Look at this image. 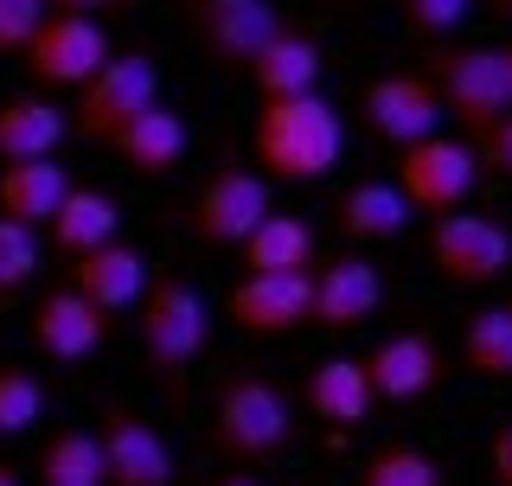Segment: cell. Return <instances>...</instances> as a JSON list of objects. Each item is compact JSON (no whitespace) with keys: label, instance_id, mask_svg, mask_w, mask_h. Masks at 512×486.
Segmentation results:
<instances>
[{"label":"cell","instance_id":"obj_25","mask_svg":"<svg viewBox=\"0 0 512 486\" xmlns=\"http://www.w3.org/2000/svg\"><path fill=\"white\" fill-rule=\"evenodd\" d=\"M237 256H244L250 275H301L314 263V231H308V218H295V212H269L237 243Z\"/></svg>","mask_w":512,"mask_h":486},{"label":"cell","instance_id":"obj_27","mask_svg":"<svg viewBox=\"0 0 512 486\" xmlns=\"http://www.w3.org/2000/svg\"><path fill=\"white\" fill-rule=\"evenodd\" d=\"M461 365L474 378H512V307H487L461 333Z\"/></svg>","mask_w":512,"mask_h":486},{"label":"cell","instance_id":"obj_37","mask_svg":"<svg viewBox=\"0 0 512 486\" xmlns=\"http://www.w3.org/2000/svg\"><path fill=\"white\" fill-rule=\"evenodd\" d=\"M0 486H20V480H13V467H0Z\"/></svg>","mask_w":512,"mask_h":486},{"label":"cell","instance_id":"obj_23","mask_svg":"<svg viewBox=\"0 0 512 486\" xmlns=\"http://www.w3.org/2000/svg\"><path fill=\"white\" fill-rule=\"evenodd\" d=\"M372 378H365V359H320L308 371V410L333 429H359L372 416Z\"/></svg>","mask_w":512,"mask_h":486},{"label":"cell","instance_id":"obj_32","mask_svg":"<svg viewBox=\"0 0 512 486\" xmlns=\"http://www.w3.org/2000/svg\"><path fill=\"white\" fill-rule=\"evenodd\" d=\"M45 26V0H0V52H26Z\"/></svg>","mask_w":512,"mask_h":486},{"label":"cell","instance_id":"obj_21","mask_svg":"<svg viewBox=\"0 0 512 486\" xmlns=\"http://www.w3.org/2000/svg\"><path fill=\"white\" fill-rule=\"evenodd\" d=\"M64 192H71V173L58 160H13V167H0V218L39 231V224H52Z\"/></svg>","mask_w":512,"mask_h":486},{"label":"cell","instance_id":"obj_2","mask_svg":"<svg viewBox=\"0 0 512 486\" xmlns=\"http://www.w3.org/2000/svg\"><path fill=\"white\" fill-rule=\"evenodd\" d=\"M135 307H141V320H135L141 359H148V371L167 391H180V378L199 365V352L212 346V307H205V295L186 275H154L148 295Z\"/></svg>","mask_w":512,"mask_h":486},{"label":"cell","instance_id":"obj_12","mask_svg":"<svg viewBox=\"0 0 512 486\" xmlns=\"http://www.w3.org/2000/svg\"><path fill=\"white\" fill-rule=\"evenodd\" d=\"M224 307H231V320L244 333L282 339V333L308 327V314H314V275L308 269H301V275H244Z\"/></svg>","mask_w":512,"mask_h":486},{"label":"cell","instance_id":"obj_30","mask_svg":"<svg viewBox=\"0 0 512 486\" xmlns=\"http://www.w3.org/2000/svg\"><path fill=\"white\" fill-rule=\"evenodd\" d=\"M32 269H39V231H26V224L0 218V295L26 288Z\"/></svg>","mask_w":512,"mask_h":486},{"label":"cell","instance_id":"obj_28","mask_svg":"<svg viewBox=\"0 0 512 486\" xmlns=\"http://www.w3.org/2000/svg\"><path fill=\"white\" fill-rule=\"evenodd\" d=\"M359 486H442V467L429 461L423 448L391 442V448H378V455L365 461V480Z\"/></svg>","mask_w":512,"mask_h":486},{"label":"cell","instance_id":"obj_35","mask_svg":"<svg viewBox=\"0 0 512 486\" xmlns=\"http://www.w3.org/2000/svg\"><path fill=\"white\" fill-rule=\"evenodd\" d=\"M52 13H77V20H103V13H122L128 0H45Z\"/></svg>","mask_w":512,"mask_h":486},{"label":"cell","instance_id":"obj_5","mask_svg":"<svg viewBox=\"0 0 512 486\" xmlns=\"http://www.w3.org/2000/svg\"><path fill=\"white\" fill-rule=\"evenodd\" d=\"M154 103H160V71H154V58H141V52H109V64L90 77L84 90H77L71 135L103 141V148H109V135H116L122 122H135L141 109H154Z\"/></svg>","mask_w":512,"mask_h":486},{"label":"cell","instance_id":"obj_10","mask_svg":"<svg viewBox=\"0 0 512 486\" xmlns=\"http://www.w3.org/2000/svg\"><path fill=\"white\" fill-rule=\"evenodd\" d=\"M269 212H276V199H269L263 173L218 167L212 180L199 186V199H192V231H199L205 243H244Z\"/></svg>","mask_w":512,"mask_h":486},{"label":"cell","instance_id":"obj_17","mask_svg":"<svg viewBox=\"0 0 512 486\" xmlns=\"http://www.w3.org/2000/svg\"><path fill=\"white\" fill-rule=\"evenodd\" d=\"M148 256L141 250H128V243H103V250H90V256H71V288L84 295L96 314H122V307H135L141 295H148Z\"/></svg>","mask_w":512,"mask_h":486},{"label":"cell","instance_id":"obj_13","mask_svg":"<svg viewBox=\"0 0 512 486\" xmlns=\"http://www.w3.org/2000/svg\"><path fill=\"white\" fill-rule=\"evenodd\" d=\"M103 339H109V314H96V307L77 295L71 282H64V288H45V295L32 301V346H39L45 359L77 365V359H90Z\"/></svg>","mask_w":512,"mask_h":486},{"label":"cell","instance_id":"obj_16","mask_svg":"<svg viewBox=\"0 0 512 486\" xmlns=\"http://www.w3.org/2000/svg\"><path fill=\"white\" fill-rule=\"evenodd\" d=\"M384 301V275L378 263H365V256H340V263H327L314 275V327L327 333H346V327H365V320L378 314Z\"/></svg>","mask_w":512,"mask_h":486},{"label":"cell","instance_id":"obj_8","mask_svg":"<svg viewBox=\"0 0 512 486\" xmlns=\"http://www.w3.org/2000/svg\"><path fill=\"white\" fill-rule=\"evenodd\" d=\"M103 64H109L103 20H77V13H45V26L26 45V71L52 90H84Z\"/></svg>","mask_w":512,"mask_h":486},{"label":"cell","instance_id":"obj_38","mask_svg":"<svg viewBox=\"0 0 512 486\" xmlns=\"http://www.w3.org/2000/svg\"><path fill=\"white\" fill-rule=\"evenodd\" d=\"M218 486H256V480H218Z\"/></svg>","mask_w":512,"mask_h":486},{"label":"cell","instance_id":"obj_4","mask_svg":"<svg viewBox=\"0 0 512 486\" xmlns=\"http://www.w3.org/2000/svg\"><path fill=\"white\" fill-rule=\"evenodd\" d=\"M429 84L442 96V116L461 122V141L480 135L487 122H500L512 109V90H506V64L493 45H429Z\"/></svg>","mask_w":512,"mask_h":486},{"label":"cell","instance_id":"obj_15","mask_svg":"<svg viewBox=\"0 0 512 486\" xmlns=\"http://www.w3.org/2000/svg\"><path fill=\"white\" fill-rule=\"evenodd\" d=\"M365 378H372V397H384V403H416L423 391H436V378H442V346L423 327L391 333L365 359Z\"/></svg>","mask_w":512,"mask_h":486},{"label":"cell","instance_id":"obj_19","mask_svg":"<svg viewBox=\"0 0 512 486\" xmlns=\"http://www.w3.org/2000/svg\"><path fill=\"white\" fill-rule=\"evenodd\" d=\"M320 71H327V52H320V39H308V32H276V39L256 52V64H250V84H256V96L263 103H276V96H308V90H320Z\"/></svg>","mask_w":512,"mask_h":486},{"label":"cell","instance_id":"obj_29","mask_svg":"<svg viewBox=\"0 0 512 486\" xmlns=\"http://www.w3.org/2000/svg\"><path fill=\"white\" fill-rule=\"evenodd\" d=\"M45 416V384L26 365H0V435H26Z\"/></svg>","mask_w":512,"mask_h":486},{"label":"cell","instance_id":"obj_1","mask_svg":"<svg viewBox=\"0 0 512 486\" xmlns=\"http://www.w3.org/2000/svg\"><path fill=\"white\" fill-rule=\"evenodd\" d=\"M346 154V122L320 90L276 96L256 109V167L269 180H327Z\"/></svg>","mask_w":512,"mask_h":486},{"label":"cell","instance_id":"obj_31","mask_svg":"<svg viewBox=\"0 0 512 486\" xmlns=\"http://www.w3.org/2000/svg\"><path fill=\"white\" fill-rule=\"evenodd\" d=\"M474 0H404V26L423 32V39H448L461 20H468Z\"/></svg>","mask_w":512,"mask_h":486},{"label":"cell","instance_id":"obj_34","mask_svg":"<svg viewBox=\"0 0 512 486\" xmlns=\"http://www.w3.org/2000/svg\"><path fill=\"white\" fill-rule=\"evenodd\" d=\"M487 467H493V486H512V423L493 429V442H487Z\"/></svg>","mask_w":512,"mask_h":486},{"label":"cell","instance_id":"obj_24","mask_svg":"<svg viewBox=\"0 0 512 486\" xmlns=\"http://www.w3.org/2000/svg\"><path fill=\"white\" fill-rule=\"evenodd\" d=\"M64 135H71V122H64V109H52L45 96H13V103H0V160H58Z\"/></svg>","mask_w":512,"mask_h":486},{"label":"cell","instance_id":"obj_11","mask_svg":"<svg viewBox=\"0 0 512 486\" xmlns=\"http://www.w3.org/2000/svg\"><path fill=\"white\" fill-rule=\"evenodd\" d=\"M365 122H372V135H384L404 154V148H416V141H429L442 128V96H436L429 77H410V71L372 77V84H365Z\"/></svg>","mask_w":512,"mask_h":486},{"label":"cell","instance_id":"obj_36","mask_svg":"<svg viewBox=\"0 0 512 486\" xmlns=\"http://www.w3.org/2000/svg\"><path fill=\"white\" fill-rule=\"evenodd\" d=\"M500 64H506V90H512V45H506V52H500Z\"/></svg>","mask_w":512,"mask_h":486},{"label":"cell","instance_id":"obj_9","mask_svg":"<svg viewBox=\"0 0 512 486\" xmlns=\"http://www.w3.org/2000/svg\"><path fill=\"white\" fill-rule=\"evenodd\" d=\"M186 13H192L199 45L224 64V71H250L256 52L282 32L276 0H186Z\"/></svg>","mask_w":512,"mask_h":486},{"label":"cell","instance_id":"obj_18","mask_svg":"<svg viewBox=\"0 0 512 486\" xmlns=\"http://www.w3.org/2000/svg\"><path fill=\"white\" fill-rule=\"evenodd\" d=\"M109 154H116L122 167L148 173V180L173 173V167L186 160V122H180V109H167V103L141 109L135 122H122L116 135H109Z\"/></svg>","mask_w":512,"mask_h":486},{"label":"cell","instance_id":"obj_6","mask_svg":"<svg viewBox=\"0 0 512 486\" xmlns=\"http://www.w3.org/2000/svg\"><path fill=\"white\" fill-rule=\"evenodd\" d=\"M480 186V160L461 135H429L404 148V167H397V192L410 199V212L423 218H448V212H468Z\"/></svg>","mask_w":512,"mask_h":486},{"label":"cell","instance_id":"obj_3","mask_svg":"<svg viewBox=\"0 0 512 486\" xmlns=\"http://www.w3.org/2000/svg\"><path fill=\"white\" fill-rule=\"evenodd\" d=\"M288 435H295V410H288L282 384L276 378H231L218 391V410H212V448L224 461H276L288 448Z\"/></svg>","mask_w":512,"mask_h":486},{"label":"cell","instance_id":"obj_22","mask_svg":"<svg viewBox=\"0 0 512 486\" xmlns=\"http://www.w3.org/2000/svg\"><path fill=\"white\" fill-rule=\"evenodd\" d=\"M45 231H52V243L64 256H90V250H103V243L122 237V205L109 199V192H96V186H71Z\"/></svg>","mask_w":512,"mask_h":486},{"label":"cell","instance_id":"obj_7","mask_svg":"<svg viewBox=\"0 0 512 486\" xmlns=\"http://www.w3.org/2000/svg\"><path fill=\"white\" fill-rule=\"evenodd\" d=\"M429 263H436L455 288L500 282V275L512 269V231L500 218H480V212L429 218Z\"/></svg>","mask_w":512,"mask_h":486},{"label":"cell","instance_id":"obj_26","mask_svg":"<svg viewBox=\"0 0 512 486\" xmlns=\"http://www.w3.org/2000/svg\"><path fill=\"white\" fill-rule=\"evenodd\" d=\"M39 486H109L96 435L90 429H58L52 442L39 448Z\"/></svg>","mask_w":512,"mask_h":486},{"label":"cell","instance_id":"obj_39","mask_svg":"<svg viewBox=\"0 0 512 486\" xmlns=\"http://www.w3.org/2000/svg\"><path fill=\"white\" fill-rule=\"evenodd\" d=\"M506 7H512V0H506Z\"/></svg>","mask_w":512,"mask_h":486},{"label":"cell","instance_id":"obj_14","mask_svg":"<svg viewBox=\"0 0 512 486\" xmlns=\"http://www.w3.org/2000/svg\"><path fill=\"white\" fill-rule=\"evenodd\" d=\"M96 448H103L109 486H173V448L135 410H109L96 429Z\"/></svg>","mask_w":512,"mask_h":486},{"label":"cell","instance_id":"obj_20","mask_svg":"<svg viewBox=\"0 0 512 486\" xmlns=\"http://www.w3.org/2000/svg\"><path fill=\"white\" fill-rule=\"evenodd\" d=\"M410 218H416L410 199L391 180H359L333 199V224H340L352 243H391V237H404Z\"/></svg>","mask_w":512,"mask_h":486},{"label":"cell","instance_id":"obj_33","mask_svg":"<svg viewBox=\"0 0 512 486\" xmlns=\"http://www.w3.org/2000/svg\"><path fill=\"white\" fill-rule=\"evenodd\" d=\"M468 148H474L480 167H500V173H512V109H506L500 122H487L480 135H468Z\"/></svg>","mask_w":512,"mask_h":486}]
</instances>
